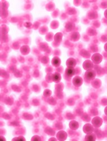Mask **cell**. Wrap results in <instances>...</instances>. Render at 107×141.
<instances>
[{"mask_svg": "<svg viewBox=\"0 0 107 141\" xmlns=\"http://www.w3.org/2000/svg\"><path fill=\"white\" fill-rule=\"evenodd\" d=\"M96 137L94 133H90L88 134L85 137V140L88 141H94L96 140Z\"/></svg>", "mask_w": 107, "mask_h": 141, "instance_id": "cell-11", "label": "cell"}, {"mask_svg": "<svg viewBox=\"0 0 107 141\" xmlns=\"http://www.w3.org/2000/svg\"><path fill=\"white\" fill-rule=\"evenodd\" d=\"M83 83V80L82 78L78 76H76V77H74L73 79V84H74V86L76 87H80L81 85Z\"/></svg>", "mask_w": 107, "mask_h": 141, "instance_id": "cell-6", "label": "cell"}, {"mask_svg": "<svg viewBox=\"0 0 107 141\" xmlns=\"http://www.w3.org/2000/svg\"><path fill=\"white\" fill-rule=\"evenodd\" d=\"M66 64L68 68H73L76 65L77 62L75 59L73 58H69L66 62Z\"/></svg>", "mask_w": 107, "mask_h": 141, "instance_id": "cell-7", "label": "cell"}, {"mask_svg": "<svg viewBox=\"0 0 107 141\" xmlns=\"http://www.w3.org/2000/svg\"><path fill=\"white\" fill-rule=\"evenodd\" d=\"M41 140V138L39 137L38 135H34L33 137V138H32V140Z\"/></svg>", "mask_w": 107, "mask_h": 141, "instance_id": "cell-16", "label": "cell"}, {"mask_svg": "<svg viewBox=\"0 0 107 141\" xmlns=\"http://www.w3.org/2000/svg\"><path fill=\"white\" fill-rule=\"evenodd\" d=\"M60 60L58 57H54L52 60V64L54 66H59L60 64Z\"/></svg>", "mask_w": 107, "mask_h": 141, "instance_id": "cell-12", "label": "cell"}, {"mask_svg": "<svg viewBox=\"0 0 107 141\" xmlns=\"http://www.w3.org/2000/svg\"><path fill=\"white\" fill-rule=\"evenodd\" d=\"M102 123H103V120L101 119V117L98 116L95 117L92 120L93 126H94V127H95V128H99L101 125Z\"/></svg>", "mask_w": 107, "mask_h": 141, "instance_id": "cell-3", "label": "cell"}, {"mask_svg": "<svg viewBox=\"0 0 107 141\" xmlns=\"http://www.w3.org/2000/svg\"><path fill=\"white\" fill-rule=\"evenodd\" d=\"M83 130L84 133L88 134L92 133L93 132V131H94V127L90 124H86L83 126Z\"/></svg>", "mask_w": 107, "mask_h": 141, "instance_id": "cell-5", "label": "cell"}, {"mask_svg": "<svg viewBox=\"0 0 107 141\" xmlns=\"http://www.w3.org/2000/svg\"><path fill=\"white\" fill-rule=\"evenodd\" d=\"M69 127L72 130H76L78 128V123L76 121H72L69 124Z\"/></svg>", "mask_w": 107, "mask_h": 141, "instance_id": "cell-13", "label": "cell"}, {"mask_svg": "<svg viewBox=\"0 0 107 141\" xmlns=\"http://www.w3.org/2000/svg\"><path fill=\"white\" fill-rule=\"evenodd\" d=\"M104 112H105V115H107V106L105 108V110H104Z\"/></svg>", "mask_w": 107, "mask_h": 141, "instance_id": "cell-19", "label": "cell"}, {"mask_svg": "<svg viewBox=\"0 0 107 141\" xmlns=\"http://www.w3.org/2000/svg\"><path fill=\"white\" fill-rule=\"evenodd\" d=\"M93 66H94L93 62L89 60H86L84 62H83V67L87 71V70H91V69H92L93 68Z\"/></svg>", "mask_w": 107, "mask_h": 141, "instance_id": "cell-4", "label": "cell"}, {"mask_svg": "<svg viewBox=\"0 0 107 141\" xmlns=\"http://www.w3.org/2000/svg\"><path fill=\"white\" fill-rule=\"evenodd\" d=\"M25 140V139L24 138V137L23 136H20L19 137H17V138H14V139H13V140Z\"/></svg>", "mask_w": 107, "mask_h": 141, "instance_id": "cell-15", "label": "cell"}, {"mask_svg": "<svg viewBox=\"0 0 107 141\" xmlns=\"http://www.w3.org/2000/svg\"><path fill=\"white\" fill-rule=\"evenodd\" d=\"M91 59L93 63L95 64H99L101 62L102 59H103V57H102L101 55L100 54L96 53V54L92 55Z\"/></svg>", "mask_w": 107, "mask_h": 141, "instance_id": "cell-2", "label": "cell"}, {"mask_svg": "<svg viewBox=\"0 0 107 141\" xmlns=\"http://www.w3.org/2000/svg\"><path fill=\"white\" fill-rule=\"evenodd\" d=\"M104 15H105V17L107 19V10L105 11V13H104Z\"/></svg>", "mask_w": 107, "mask_h": 141, "instance_id": "cell-20", "label": "cell"}, {"mask_svg": "<svg viewBox=\"0 0 107 141\" xmlns=\"http://www.w3.org/2000/svg\"><path fill=\"white\" fill-rule=\"evenodd\" d=\"M57 140V139H55V138H50V139H49V140Z\"/></svg>", "mask_w": 107, "mask_h": 141, "instance_id": "cell-21", "label": "cell"}, {"mask_svg": "<svg viewBox=\"0 0 107 141\" xmlns=\"http://www.w3.org/2000/svg\"><path fill=\"white\" fill-rule=\"evenodd\" d=\"M104 50L106 52H107V43L105 44V46H104Z\"/></svg>", "mask_w": 107, "mask_h": 141, "instance_id": "cell-17", "label": "cell"}, {"mask_svg": "<svg viewBox=\"0 0 107 141\" xmlns=\"http://www.w3.org/2000/svg\"><path fill=\"white\" fill-rule=\"evenodd\" d=\"M52 80L55 83H59L61 80V75L58 73L53 74L52 75Z\"/></svg>", "mask_w": 107, "mask_h": 141, "instance_id": "cell-10", "label": "cell"}, {"mask_svg": "<svg viewBox=\"0 0 107 141\" xmlns=\"http://www.w3.org/2000/svg\"><path fill=\"white\" fill-rule=\"evenodd\" d=\"M75 70L73 68H67L66 70V74L68 77H71L75 74Z\"/></svg>", "mask_w": 107, "mask_h": 141, "instance_id": "cell-9", "label": "cell"}, {"mask_svg": "<svg viewBox=\"0 0 107 141\" xmlns=\"http://www.w3.org/2000/svg\"><path fill=\"white\" fill-rule=\"evenodd\" d=\"M4 140L5 141L6 139L3 137V136H1V140Z\"/></svg>", "mask_w": 107, "mask_h": 141, "instance_id": "cell-18", "label": "cell"}, {"mask_svg": "<svg viewBox=\"0 0 107 141\" xmlns=\"http://www.w3.org/2000/svg\"><path fill=\"white\" fill-rule=\"evenodd\" d=\"M57 136L58 140H65L67 137V134L64 131H60L57 134Z\"/></svg>", "mask_w": 107, "mask_h": 141, "instance_id": "cell-8", "label": "cell"}, {"mask_svg": "<svg viewBox=\"0 0 107 141\" xmlns=\"http://www.w3.org/2000/svg\"><path fill=\"white\" fill-rule=\"evenodd\" d=\"M85 77L87 80H92L95 79V77H96V73H95L94 70H92V69L90 70H87L85 73Z\"/></svg>", "mask_w": 107, "mask_h": 141, "instance_id": "cell-1", "label": "cell"}, {"mask_svg": "<svg viewBox=\"0 0 107 141\" xmlns=\"http://www.w3.org/2000/svg\"><path fill=\"white\" fill-rule=\"evenodd\" d=\"M62 34L60 33H58L56 34L55 36V40L56 41L58 42H60L62 40Z\"/></svg>", "mask_w": 107, "mask_h": 141, "instance_id": "cell-14", "label": "cell"}]
</instances>
